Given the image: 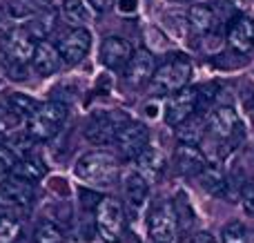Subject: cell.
Segmentation results:
<instances>
[{
  "label": "cell",
  "mask_w": 254,
  "mask_h": 243,
  "mask_svg": "<svg viewBox=\"0 0 254 243\" xmlns=\"http://www.w3.org/2000/svg\"><path fill=\"white\" fill-rule=\"evenodd\" d=\"M76 177L89 185L107 187L119 177V165L114 156L107 152H89L76 163Z\"/></svg>",
  "instance_id": "6da1fadb"
},
{
  "label": "cell",
  "mask_w": 254,
  "mask_h": 243,
  "mask_svg": "<svg viewBox=\"0 0 254 243\" xmlns=\"http://www.w3.org/2000/svg\"><path fill=\"white\" fill-rule=\"evenodd\" d=\"M190 76H192V65L188 58L174 56L172 61L163 62L161 67H156L152 78V89L154 94H176L181 89H185Z\"/></svg>",
  "instance_id": "7a4b0ae2"
},
{
  "label": "cell",
  "mask_w": 254,
  "mask_h": 243,
  "mask_svg": "<svg viewBox=\"0 0 254 243\" xmlns=\"http://www.w3.org/2000/svg\"><path fill=\"white\" fill-rule=\"evenodd\" d=\"M129 123V116L123 112H101V114L92 116V121L85 127V136L94 145H107L114 143L119 132Z\"/></svg>",
  "instance_id": "3957f363"
},
{
  "label": "cell",
  "mask_w": 254,
  "mask_h": 243,
  "mask_svg": "<svg viewBox=\"0 0 254 243\" xmlns=\"http://www.w3.org/2000/svg\"><path fill=\"white\" fill-rule=\"evenodd\" d=\"M96 230L105 243H119L123 232V208L114 199H101L96 205Z\"/></svg>",
  "instance_id": "277c9868"
},
{
  "label": "cell",
  "mask_w": 254,
  "mask_h": 243,
  "mask_svg": "<svg viewBox=\"0 0 254 243\" xmlns=\"http://www.w3.org/2000/svg\"><path fill=\"white\" fill-rule=\"evenodd\" d=\"M196 107H198V89L185 87V89H181V92L172 94L165 105V123L179 127L181 123L192 119Z\"/></svg>",
  "instance_id": "5b68a950"
},
{
  "label": "cell",
  "mask_w": 254,
  "mask_h": 243,
  "mask_svg": "<svg viewBox=\"0 0 254 243\" xmlns=\"http://www.w3.org/2000/svg\"><path fill=\"white\" fill-rule=\"evenodd\" d=\"M176 214L174 208L167 203L158 205V208L152 210L149 214V221H147V230L149 237H152L154 243H172L176 237Z\"/></svg>",
  "instance_id": "8992f818"
},
{
  "label": "cell",
  "mask_w": 254,
  "mask_h": 243,
  "mask_svg": "<svg viewBox=\"0 0 254 243\" xmlns=\"http://www.w3.org/2000/svg\"><path fill=\"white\" fill-rule=\"evenodd\" d=\"M56 47H58V54H61L63 62L74 67L87 56L89 47H92V36H89L87 29H71Z\"/></svg>",
  "instance_id": "52a82bcc"
},
{
  "label": "cell",
  "mask_w": 254,
  "mask_h": 243,
  "mask_svg": "<svg viewBox=\"0 0 254 243\" xmlns=\"http://www.w3.org/2000/svg\"><path fill=\"white\" fill-rule=\"evenodd\" d=\"M241 121H239V116L234 114L232 107L228 105H221L219 110L212 112L210 116V132L212 136L216 138H223V141H230L237 145L239 143V136H241Z\"/></svg>",
  "instance_id": "ba28073f"
},
{
  "label": "cell",
  "mask_w": 254,
  "mask_h": 243,
  "mask_svg": "<svg viewBox=\"0 0 254 243\" xmlns=\"http://www.w3.org/2000/svg\"><path fill=\"white\" fill-rule=\"evenodd\" d=\"M36 199V187L34 183L22 181L18 177L4 179L0 181V203L18 205V208H29Z\"/></svg>",
  "instance_id": "9c48e42d"
},
{
  "label": "cell",
  "mask_w": 254,
  "mask_h": 243,
  "mask_svg": "<svg viewBox=\"0 0 254 243\" xmlns=\"http://www.w3.org/2000/svg\"><path fill=\"white\" fill-rule=\"evenodd\" d=\"M2 52H4L7 58H11V62H20V65H25L27 61L34 58L36 43H34V38L29 36L27 29H13L4 36Z\"/></svg>",
  "instance_id": "30bf717a"
},
{
  "label": "cell",
  "mask_w": 254,
  "mask_h": 243,
  "mask_svg": "<svg viewBox=\"0 0 254 243\" xmlns=\"http://www.w3.org/2000/svg\"><path fill=\"white\" fill-rule=\"evenodd\" d=\"M147 141H149L147 127H145L143 123H134V121H129V123L119 132V136H116L114 143L121 147V152H125L127 156L134 159V156H138L140 152L147 147Z\"/></svg>",
  "instance_id": "8fae6325"
},
{
  "label": "cell",
  "mask_w": 254,
  "mask_h": 243,
  "mask_svg": "<svg viewBox=\"0 0 254 243\" xmlns=\"http://www.w3.org/2000/svg\"><path fill=\"white\" fill-rule=\"evenodd\" d=\"M154 71H156V61L147 49H138L134 56L129 58L125 67V78L131 85H145L147 80L154 78Z\"/></svg>",
  "instance_id": "7c38bea8"
},
{
  "label": "cell",
  "mask_w": 254,
  "mask_h": 243,
  "mask_svg": "<svg viewBox=\"0 0 254 243\" xmlns=\"http://www.w3.org/2000/svg\"><path fill=\"white\" fill-rule=\"evenodd\" d=\"M134 56L131 54L129 43L119 36H110V38L103 40L101 45V62L110 69H121V67H127L129 58Z\"/></svg>",
  "instance_id": "4fadbf2b"
},
{
  "label": "cell",
  "mask_w": 254,
  "mask_h": 243,
  "mask_svg": "<svg viewBox=\"0 0 254 243\" xmlns=\"http://www.w3.org/2000/svg\"><path fill=\"white\" fill-rule=\"evenodd\" d=\"M174 165L179 170V174H183V177H198L205 170L207 159L203 154V150H198V147L181 145L174 154Z\"/></svg>",
  "instance_id": "5bb4252c"
},
{
  "label": "cell",
  "mask_w": 254,
  "mask_h": 243,
  "mask_svg": "<svg viewBox=\"0 0 254 243\" xmlns=\"http://www.w3.org/2000/svg\"><path fill=\"white\" fill-rule=\"evenodd\" d=\"M61 54H58V47L52 45L49 40H40L36 43V52H34V58H31V65L34 69L38 71L40 76H52L61 69Z\"/></svg>",
  "instance_id": "9a60e30c"
},
{
  "label": "cell",
  "mask_w": 254,
  "mask_h": 243,
  "mask_svg": "<svg viewBox=\"0 0 254 243\" xmlns=\"http://www.w3.org/2000/svg\"><path fill=\"white\" fill-rule=\"evenodd\" d=\"M228 40L234 52H239V54L252 52L254 49V22L250 18H243V16L234 18L228 29Z\"/></svg>",
  "instance_id": "2e32d148"
},
{
  "label": "cell",
  "mask_w": 254,
  "mask_h": 243,
  "mask_svg": "<svg viewBox=\"0 0 254 243\" xmlns=\"http://www.w3.org/2000/svg\"><path fill=\"white\" fill-rule=\"evenodd\" d=\"M52 0H9L7 2V13L16 20L22 18H38L49 11Z\"/></svg>",
  "instance_id": "e0dca14e"
},
{
  "label": "cell",
  "mask_w": 254,
  "mask_h": 243,
  "mask_svg": "<svg viewBox=\"0 0 254 243\" xmlns=\"http://www.w3.org/2000/svg\"><path fill=\"white\" fill-rule=\"evenodd\" d=\"M149 194V185L147 179L138 172H129L125 177V199L131 208H140V205L147 201Z\"/></svg>",
  "instance_id": "ac0fdd59"
},
{
  "label": "cell",
  "mask_w": 254,
  "mask_h": 243,
  "mask_svg": "<svg viewBox=\"0 0 254 243\" xmlns=\"http://www.w3.org/2000/svg\"><path fill=\"white\" fill-rule=\"evenodd\" d=\"M198 181H201L203 190L210 192V194L228 196V179H225V174L221 172L219 165H210V163H207L205 170L198 174Z\"/></svg>",
  "instance_id": "d6986e66"
},
{
  "label": "cell",
  "mask_w": 254,
  "mask_h": 243,
  "mask_svg": "<svg viewBox=\"0 0 254 243\" xmlns=\"http://www.w3.org/2000/svg\"><path fill=\"white\" fill-rule=\"evenodd\" d=\"M11 170H13V177L22 179V181H29V183L40 181V179L45 177V172H47L45 163L36 154H29V156H25V159H20Z\"/></svg>",
  "instance_id": "ffe728a7"
},
{
  "label": "cell",
  "mask_w": 254,
  "mask_h": 243,
  "mask_svg": "<svg viewBox=\"0 0 254 243\" xmlns=\"http://www.w3.org/2000/svg\"><path fill=\"white\" fill-rule=\"evenodd\" d=\"M61 13L76 29H85V25L89 22L87 4H83V0H65V2L61 4Z\"/></svg>",
  "instance_id": "44dd1931"
},
{
  "label": "cell",
  "mask_w": 254,
  "mask_h": 243,
  "mask_svg": "<svg viewBox=\"0 0 254 243\" xmlns=\"http://www.w3.org/2000/svg\"><path fill=\"white\" fill-rule=\"evenodd\" d=\"M188 20L196 31L207 34V31L214 29L216 16H214V11H212L207 4H194V7H190V11H188Z\"/></svg>",
  "instance_id": "7402d4cb"
},
{
  "label": "cell",
  "mask_w": 254,
  "mask_h": 243,
  "mask_svg": "<svg viewBox=\"0 0 254 243\" xmlns=\"http://www.w3.org/2000/svg\"><path fill=\"white\" fill-rule=\"evenodd\" d=\"M58 129L61 127H56L54 123H49V121L40 114L27 119V136H29L31 141H47V138H52Z\"/></svg>",
  "instance_id": "603a6c76"
},
{
  "label": "cell",
  "mask_w": 254,
  "mask_h": 243,
  "mask_svg": "<svg viewBox=\"0 0 254 243\" xmlns=\"http://www.w3.org/2000/svg\"><path fill=\"white\" fill-rule=\"evenodd\" d=\"M9 110L13 112V114H18L20 119H31V116H36L38 114V110H40V105L34 101L31 96H27V94H20V92H16V94H9Z\"/></svg>",
  "instance_id": "cb8c5ba5"
},
{
  "label": "cell",
  "mask_w": 254,
  "mask_h": 243,
  "mask_svg": "<svg viewBox=\"0 0 254 243\" xmlns=\"http://www.w3.org/2000/svg\"><path fill=\"white\" fill-rule=\"evenodd\" d=\"M176 136H179L181 145H194L196 147L198 143H201V138H203V123L192 116V119H188L185 123L179 125Z\"/></svg>",
  "instance_id": "d4e9b609"
},
{
  "label": "cell",
  "mask_w": 254,
  "mask_h": 243,
  "mask_svg": "<svg viewBox=\"0 0 254 243\" xmlns=\"http://www.w3.org/2000/svg\"><path fill=\"white\" fill-rule=\"evenodd\" d=\"M134 161H136V165H138V168L143 170V172H152V174H156V172H161V168H163V159H161V154H158V152L154 150L152 145H147L138 156H134Z\"/></svg>",
  "instance_id": "484cf974"
},
{
  "label": "cell",
  "mask_w": 254,
  "mask_h": 243,
  "mask_svg": "<svg viewBox=\"0 0 254 243\" xmlns=\"http://www.w3.org/2000/svg\"><path fill=\"white\" fill-rule=\"evenodd\" d=\"M38 114L45 116V119H47L49 123H54L56 127H61L67 119V105L65 103H58V101H47L40 105Z\"/></svg>",
  "instance_id": "4316f807"
},
{
  "label": "cell",
  "mask_w": 254,
  "mask_h": 243,
  "mask_svg": "<svg viewBox=\"0 0 254 243\" xmlns=\"http://www.w3.org/2000/svg\"><path fill=\"white\" fill-rule=\"evenodd\" d=\"M34 243H63V230L54 221H43L34 232Z\"/></svg>",
  "instance_id": "83f0119b"
},
{
  "label": "cell",
  "mask_w": 254,
  "mask_h": 243,
  "mask_svg": "<svg viewBox=\"0 0 254 243\" xmlns=\"http://www.w3.org/2000/svg\"><path fill=\"white\" fill-rule=\"evenodd\" d=\"M174 214H176V221L181 223V226L188 230L190 226L194 223V212H192V208H190V201H188V196L181 192V194H176V201H174Z\"/></svg>",
  "instance_id": "f1b7e54d"
},
{
  "label": "cell",
  "mask_w": 254,
  "mask_h": 243,
  "mask_svg": "<svg viewBox=\"0 0 254 243\" xmlns=\"http://www.w3.org/2000/svg\"><path fill=\"white\" fill-rule=\"evenodd\" d=\"M223 243H248V228L243 221H230L221 235Z\"/></svg>",
  "instance_id": "f546056e"
},
{
  "label": "cell",
  "mask_w": 254,
  "mask_h": 243,
  "mask_svg": "<svg viewBox=\"0 0 254 243\" xmlns=\"http://www.w3.org/2000/svg\"><path fill=\"white\" fill-rule=\"evenodd\" d=\"M54 29V13H43V16H38V22H34V25L29 27V36L34 40H47V34Z\"/></svg>",
  "instance_id": "4dcf8cb0"
},
{
  "label": "cell",
  "mask_w": 254,
  "mask_h": 243,
  "mask_svg": "<svg viewBox=\"0 0 254 243\" xmlns=\"http://www.w3.org/2000/svg\"><path fill=\"white\" fill-rule=\"evenodd\" d=\"M20 235V223L11 217H0V243H11Z\"/></svg>",
  "instance_id": "1f68e13d"
},
{
  "label": "cell",
  "mask_w": 254,
  "mask_h": 243,
  "mask_svg": "<svg viewBox=\"0 0 254 243\" xmlns=\"http://www.w3.org/2000/svg\"><path fill=\"white\" fill-rule=\"evenodd\" d=\"M241 199H243V205L248 208V212H252V214H254V185H252V183L243 185V190H241Z\"/></svg>",
  "instance_id": "d6a6232c"
},
{
  "label": "cell",
  "mask_w": 254,
  "mask_h": 243,
  "mask_svg": "<svg viewBox=\"0 0 254 243\" xmlns=\"http://www.w3.org/2000/svg\"><path fill=\"white\" fill-rule=\"evenodd\" d=\"M87 4L94 9V11L98 13H105L112 9V4H114V0H87Z\"/></svg>",
  "instance_id": "836d02e7"
},
{
  "label": "cell",
  "mask_w": 254,
  "mask_h": 243,
  "mask_svg": "<svg viewBox=\"0 0 254 243\" xmlns=\"http://www.w3.org/2000/svg\"><path fill=\"white\" fill-rule=\"evenodd\" d=\"M9 76H11L13 80H25V78H27L25 65H20V62H13V67L9 69Z\"/></svg>",
  "instance_id": "e575fe53"
},
{
  "label": "cell",
  "mask_w": 254,
  "mask_h": 243,
  "mask_svg": "<svg viewBox=\"0 0 254 243\" xmlns=\"http://www.w3.org/2000/svg\"><path fill=\"white\" fill-rule=\"evenodd\" d=\"M192 243H216V239L210 235V232H198V235H194Z\"/></svg>",
  "instance_id": "d590c367"
},
{
  "label": "cell",
  "mask_w": 254,
  "mask_h": 243,
  "mask_svg": "<svg viewBox=\"0 0 254 243\" xmlns=\"http://www.w3.org/2000/svg\"><path fill=\"white\" fill-rule=\"evenodd\" d=\"M119 9L123 13H134L136 11V0H121L119 2Z\"/></svg>",
  "instance_id": "8d00e7d4"
},
{
  "label": "cell",
  "mask_w": 254,
  "mask_h": 243,
  "mask_svg": "<svg viewBox=\"0 0 254 243\" xmlns=\"http://www.w3.org/2000/svg\"><path fill=\"white\" fill-rule=\"evenodd\" d=\"M9 168H11V165H9L7 156L0 154V177H2V174H7V172H9Z\"/></svg>",
  "instance_id": "74e56055"
},
{
  "label": "cell",
  "mask_w": 254,
  "mask_h": 243,
  "mask_svg": "<svg viewBox=\"0 0 254 243\" xmlns=\"http://www.w3.org/2000/svg\"><path fill=\"white\" fill-rule=\"evenodd\" d=\"M248 110H250V112H252V114H254V94H252V96H250V101H248Z\"/></svg>",
  "instance_id": "f35d334b"
},
{
  "label": "cell",
  "mask_w": 254,
  "mask_h": 243,
  "mask_svg": "<svg viewBox=\"0 0 254 243\" xmlns=\"http://www.w3.org/2000/svg\"><path fill=\"white\" fill-rule=\"evenodd\" d=\"M154 114H156V107L149 105V107H147V116H154Z\"/></svg>",
  "instance_id": "ab89813d"
},
{
  "label": "cell",
  "mask_w": 254,
  "mask_h": 243,
  "mask_svg": "<svg viewBox=\"0 0 254 243\" xmlns=\"http://www.w3.org/2000/svg\"><path fill=\"white\" fill-rule=\"evenodd\" d=\"M4 143H7V138H4V134H2V132H0V147H2V145H4Z\"/></svg>",
  "instance_id": "60d3db41"
}]
</instances>
